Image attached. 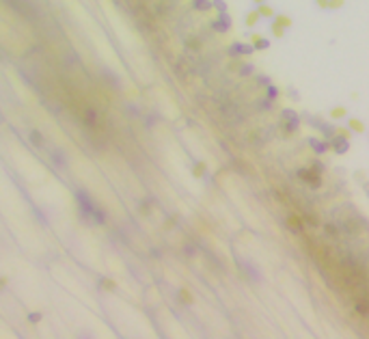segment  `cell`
Here are the masks:
<instances>
[{
	"mask_svg": "<svg viewBox=\"0 0 369 339\" xmlns=\"http://www.w3.org/2000/svg\"><path fill=\"white\" fill-rule=\"evenodd\" d=\"M294 26V20H292V16H287V13H277L272 20H270V35L274 39H283L285 37V33L289 31V28Z\"/></svg>",
	"mask_w": 369,
	"mask_h": 339,
	"instance_id": "1",
	"label": "cell"
},
{
	"mask_svg": "<svg viewBox=\"0 0 369 339\" xmlns=\"http://www.w3.org/2000/svg\"><path fill=\"white\" fill-rule=\"evenodd\" d=\"M259 22H262V16H259L257 7L246 11V16H244V26L246 28H255V26H259Z\"/></svg>",
	"mask_w": 369,
	"mask_h": 339,
	"instance_id": "2",
	"label": "cell"
},
{
	"mask_svg": "<svg viewBox=\"0 0 369 339\" xmlns=\"http://www.w3.org/2000/svg\"><path fill=\"white\" fill-rule=\"evenodd\" d=\"M348 130H350V132H354V134H365L367 126H365L363 119H358V117H348Z\"/></svg>",
	"mask_w": 369,
	"mask_h": 339,
	"instance_id": "3",
	"label": "cell"
},
{
	"mask_svg": "<svg viewBox=\"0 0 369 339\" xmlns=\"http://www.w3.org/2000/svg\"><path fill=\"white\" fill-rule=\"evenodd\" d=\"M251 43H253V48H255V50H268V48H270V41H268L264 35H259V33L253 35Z\"/></svg>",
	"mask_w": 369,
	"mask_h": 339,
	"instance_id": "4",
	"label": "cell"
},
{
	"mask_svg": "<svg viewBox=\"0 0 369 339\" xmlns=\"http://www.w3.org/2000/svg\"><path fill=\"white\" fill-rule=\"evenodd\" d=\"M257 11H259V16H262V20H272L274 16H277V11L272 9L268 3H264V5H257Z\"/></svg>",
	"mask_w": 369,
	"mask_h": 339,
	"instance_id": "5",
	"label": "cell"
},
{
	"mask_svg": "<svg viewBox=\"0 0 369 339\" xmlns=\"http://www.w3.org/2000/svg\"><path fill=\"white\" fill-rule=\"evenodd\" d=\"M330 119H337V121L348 119V108L345 106H332L330 108Z\"/></svg>",
	"mask_w": 369,
	"mask_h": 339,
	"instance_id": "6",
	"label": "cell"
},
{
	"mask_svg": "<svg viewBox=\"0 0 369 339\" xmlns=\"http://www.w3.org/2000/svg\"><path fill=\"white\" fill-rule=\"evenodd\" d=\"M345 7V0H328V11H339Z\"/></svg>",
	"mask_w": 369,
	"mask_h": 339,
	"instance_id": "7",
	"label": "cell"
},
{
	"mask_svg": "<svg viewBox=\"0 0 369 339\" xmlns=\"http://www.w3.org/2000/svg\"><path fill=\"white\" fill-rule=\"evenodd\" d=\"M287 222H289V225H292V227L296 229V232H298V229H302V222H300L298 218H296V216H292V218H289Z\"/></svg>",
	"mask_w": 369,
	"mask_h": 339,
	"instance_id": "8",
	"label": "cell"
},
{
	"mask_svg": "<svg viewBox=\"0 0 369 339\" xmlns=\"http://www.w3.org/2000/svg\"><path fill=\"white\" fill-rule=\"evenodd\" d=\"M313 3L320 7V9H324V11H328V0H313Z\"/></svg>",
	"mask_w": 369,
	"mask_h": 339,
	"instance_id": "9",
	"label": "cell"
},
{
	"mask_svg": "<svg viewBox=\"0 0 369 339\" xmlns=\"http://www.w3.org/2000/svg\"><path fill=\"white\" fill-rule=\"evenodd\" d=\"M264 3H266V0H253V5H255V7L257 5H264Z\"/></svg>",
	"mask_w": 369,
	"mask_h": 339,
	"instance_id": "10",
	"label": "cell"
}]
</instances>
